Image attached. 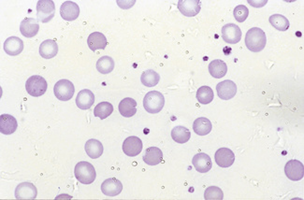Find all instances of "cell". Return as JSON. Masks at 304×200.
Segmentation results:
<instances>
[{
  "instance_id": "18",
  "label": "cell",
  "mask_w": 304,
  "mask_h": 200,
  "mask_svg": "<svg viewBox=\"0 0 304 200\" xmlns=\"http://www.w3.org/2000/svg\"><path fill=\"white\" fill-rule=\"evenodd\" d=\"M18 128L17 120L9 114L0 115V132L4 135L14 133Z\"/></svg>"
},
{
  "instance_id": "1",
  "label": "cell",
  "mask_w": 304,
  "mask_h": 200,
  "mask_svg": "<svg viewBox=\"0 0 304 200\" xmlns=\"http://www.w3.org/2000/svg\"><path fill=\"white\" fill-rule=\"evenodd\" d=\"M266 43V34L261 28L253 27L246 33L245 45L251 52H261L265 48Z\"/></svg>"
},
{
  "instance_id": "27",
  "label": "cell",
  "mask_w": 304,
  "mask_h": 200,
  "mask_svg": "<svg viewBox=\"0 0 304 200\" xmlns=\"http://www.w3.org/2000/svg\"><path fill=\"white\" fill-rule=\"evenodd\" d=\"M213 125L209 119L205 117L198 118L193 124L194 132L200 136H205L212 131Z\"/></svg>"
},
{
  "instance_id": "10",
  "label": "cell",
  "mask_w": 304,
  "mask_h": 200,
  "mask_svg": "<svg viewBox=\"0 0 304 200\" xmlns=\"http://www.w3.org/2000/svg\"><path fill=\"white\" fill-rule=\"evenodd\" d=\"M216 91L217 95L223 100H230L231 98L236 96L237 93V85L235 82L227 80L216 85Z\"/></svg>"
},
{
  "instance_id": "34",
  "label": "cell",
  "mask_w": 304,
  "mask_h": 200,
  "mask_svg": "<svg viewBox=\"0 0 304 200\" xmlns=\"http://www.w3.org/2000/svg\"><path fill=\"white\" fill-rule=\"evenodd\" d=\"M224 199L223 191L216 186H210L205 190L204 200H222Z\"/></svg>"
},
{
  "instance_id": "15",
  "label": "cell",
  "mask_w": 304,
  "mask_h": 200,
  "mask_svg": "<svg viewBox=\"0 0 304 200\" xmlns=\"http://www.w3.org/2000/svg\"><path fill=\"white\" fill-rule=\"evenodd\" d=\"M123 190L122 183L116 178H110L105 180L101 185V191L105 196L115 197L121 194Z\"/></svg>"
},
{
  "instance_id": "17",
  "label": "cell",
  "mask_w": 304,
  "mask_h": 200,
  "mask_svg": "<svg viewBox=\"0 0 304 200\" xmlns=\"http://www.w3.org/2000/svg\"><path fill=\"white\" fill-rule=\"evenodd\" d=\"M4 51L10 55V56H16L20 54L23 50V42L22 39L18 37H7L4 42Z\"/></svg>"
},
{
  "instance_id": "2",
  "label": "cell",
  "mask_w": 304,
  "mask_h": 200,
  "mask_svg": "<svg viewBox=\"0 0 304 200\" xmlns=\"http://www.w3.org/2000/svg\"><path fill=\"white\" fill-rule=\"evenodd\" d=\"M75 177L82 185H91L95 182L97 173L92 164L82 161L76 165L74 171Z\"/></svg>"
},
{
  "instance_id": "8",
  "label": "cell",
  "mask_w": 304,
  "mask_h": 200,
  "mask_svg": "<svg viewBox=\"0 0 304 200\" xmlns=\"http://www.w3.org/2000/svg\"><path fill=\"white\" fill-rule=\"evenodd\" d=\"M224 41L230 44H236L242 39V30L235 23H228L222 28Z\"/></svg>"
},
{
  "instance_id": "32",
  "label": "cell",
  "mask_w": 304,
  "mask_h": 200,
  "mask_svg": "<svg viewBox=\"0 0 304 200\" xmlns=\"http://www.w3.org/2000/svg\"><path fill=\"white\" fill-rule=\"evenodd\" d=\"M214 91L209 86H201L197 92V99L201 104L211 103L214 99Z\"/></svg>"
},
{
  "instance_id": "25",
  "label": "cell",
  "mask_w": 304,
  "mask_h": 200,
  "mask_svg": "<svg viewBox=\"0 0 304 200\" xmlns=\"http://www.w3.org/2000/svg\"><path fill=\"white\" fill-rule=\"evenodd\" d=\"M85 153L92 159H97L103 154V145L102 143L95 139H91L85 143Z\"/></svg>"
},
{
  "instance_id": "3",
  "label": "cell",
  "mask_w": 304,
  "mask_h": 200,
  "mask_svg": "<svg viewBox=\"0 0 304 200\" xmlns=\"http://www.w3.org/2000/svg\"><path fill=\"white\" fill-rule=\"evenodd\" d=\"M165 105L164 96L158 91L148 92L143 99V107L149 113L156 114L162 111Z\"/></svg>"
},
{
  "instance_id": "16",
  "label": "cell",
  "mask_w": 304,
  "mask_h": 200,
  "mask_svg": "<svg viewBox=\"0 0 304 200\" xmlns=\"http://www.w3.org/2000/svg\"><path fill=\"white\" fill-rule=\"evenodd\" d=\"M192 163L196 171L201 173H206L213 168L211 157L204 153H200L194 156Z\"/></svg>"
},
{
  "instance_id": "26",
  "label": "cell",
  "mask_w": 304,
  "mask_h": 200,
  "mask_svg": "<svg viewBox=\"0 0 304 200\" xmlns=\"http://www.w3.org/2000/svg\"><path fill=\"white\" fill-rule=\"evenodd\" d=\"M209 72L215 79L223 78L228 72V66L222 60H214L209 65Z\"/></svg>"
},
{
  "instance_id": "4",
  "label": "cell",
  "mask_w": 304,
  "mask_h": 200,
  "mask_svg": "<svg viewBox=\"0 0 304 200\" xmlns=\"http://www.w3.org/2000/svg\"><path fill=\"white\" fill-rule=\"evenodd\" d=\"M47 82L43 77L34 75L28 78L25 82V89L26 92L32 97H40L44 95L47 91Z\"/></svg>"
},
{
  "instance_id": "5",
  "label": "cell",
  "mask_w": 304,
  "mask_h": 200,
  "mask_svg": "<svg viewBox=\"0 0 304 200\" xmlns=\"http://www.w3.org/2000/svg\"><path fill=\"white\" fill-rule=\"evenodd\" d=\"M74 92V85L68 80H60L53 87L54 96L61 101L70 100L73 97Z\"/></svg>"
},
{
  "instance_id": "7",
  "label": "cell",
  "mask_w": 304,
  "mask_h": 200,
  "mask_svg": "<svg viewBox=\"0 0 304 200\" xmlns=\"http://www.w3.org/2000/svg\"><path fill=\"white\" fill-rule=\"evenodd\" d=\"M285 173L293 182L301 181L304 177V164L298 160H290L285 167Z\"/></svg>"
},
{
  "instance_id": "11",
  "label": "cell",
  "mask_w": 304,
  "mask_h": 200,
  "mask_svg": "<svg viewBox=\"0 0 304 200\" xmlns=\"http://www.w3.org/2000/svg\"><path fill=\"white\" fill-rule=\"evenodd\" d=\"M37 195V188L31 183H22L15 189V199L17 200H35Z\"/></svg>"
},
{
  "instance_id": "12",
  "label": "cell",
  "mask_w": 304,
  "mask_h": 200,
  "mask_svg": "<svg viewBox=\"0 0 304 200\" xmlns=\"http://www.w3.org/2000/svg\"><path fill=\"white\" fill-rule=\"evenodd\" d=\"M215 162L220 168H230L235 161V154L228 148L217 150L215 156Z\"/></svg>"
},
{
  "instance_id": "24",
  "label": "cell",
  "mask_w": 304,
  "mask_h": 200,
  "mask_svg": "<svg viewBox=\"0 0 304 200\" xmlns=\"http://www.w3.org/2000/svg\"><path fill=\"white\" fill-rule=\"evenodd\" d=\"M163 160V153L157 147H150L145 151L143 161L149 166H156Z\"/></svg>"
},
{
  "instance_id": "6",
  "label": "cell",
  "mask_w": 304,
  "mask_h": 200,
  "mask_svg": "<svg viewBox=\"0 0 304 200\" xmlns=\"http://www.w3.org/2000/svg\"><path fill=\"white\" fill-rule=\"evenodd\" d=\"M55 5L52 0H39L37 4V20L41 22H48L54 17Z\"/></svg>"
},
{
  "instance_id": "35",
  "label": "cell",
  "mask_w": 304,
  "mask_h": 200,
  "mask_svg": "<svg viewBox=\"0 0 304 200\" xmlns=\"http://www.w3.org/2000/svg\"><path fill=\"white\" fill-rule=\"evenodd\" d=\"M233 14L235 19L239 22H245V20L248 18L249 15V9L247 7H245V5H239L237 7L234 8Z\"/></svg>"
},
{
  "instance_id": "31",
  "label": "cell",
  "mask_w": 304,
  "mask_h": 200,
  "mask_svg": "<svg viewBox=\"0 0 304 200\" xmlns=\"http://www.w3.org/2000/svg\"><path fill=\"white\" fill-rule=\"evenodd\" d=\"M271 24L279 31H287L290 28V21L288 18L280 14H274L270 17Z\"/></svg>"
},
{
  "instance_id": "23",
  "label": "cell",
  "mask_w": 304,
  "mask_h": 200,
  "mask_svg": "<svg viewBox=\"0 0 304 200\" xmlns=\"http://www.w3.org/2000/svg\"><path fill=\"white\" fill-rule=\"evenodd\" d=\"M58 52V45L52 39L44 40L39 47V54L45 59L53 58Z\"/></svg>"
},
{
  "instance_id": "22",
  "label": "cell",
  "mask_w": 304,
  "mask_h": 200,
  "mask_svg": "<svg viewBox=\"0 0 304 200\" xmlns=\"http://www.w3.org/2000/svg\"><path fill=\"white\" fill-rule=\"evenodd\" d=\"M118 108L121 115L126 118H130L137 112V101L133 98L126 97L120 102Z\"/></svg>"
},
{
  "instance_id": "29",
  "label": "cell",
  "mask_w": 304,
  "mask_h": 200,
  "mask_svg": "<svg viewBox=\"0 0 304 200\" xmlns=\"http://www.w3.org/2000/svg\"><path fill=\"white\" fill-rule=\"evenodd\" d=\"M141 81L143 85L147 87H154L160 81V76L155 70L148 69L141 74Z\"/></svg>"
},
{
  "instance_id": "14",
  "label": "cell",
  "mask_w": 304,
  "mask_h": 200,
  "mask_svg": "<svg viewBox=\"0 0 304 200\" xmlns=\"http://www.w3.org/2000/svg\"><path fill=\"white\" fill-rule=\"evenodd\" d=\"M60 15L65 21H74L80 15V7L73 1H66L60 7Z\"/></svg>"
},
{
  "instance_id": "28",
  "label": "cell",
  "mask_w": 304,
  "mask_h": 200,
  "mask_svg": "<svg viewBox=\"0 0 304 200\" xmlns=\"http://www.w3.org/2000/svg\"><path fill=\"white\" fill-rule=\"evenodd\" d=\"M171 138L175 142L183 144L190 140L191 133L185 126H175L171 131Z\"/></svg>"
},
{
  "instance_id": "19",
  "label": "cell",
  "mask_w": 304,
  "mask_h": 200,
  "mask_svg": "<svg viewBox=\"0 0 304 200\" xmlns=\"http://www.w3.org/2000/svg\"><path fill=\"white\" fill-rule=\"evenodd\" d=\"M39 24L34 18H25L20 24V32L23 37H35L38 33Z\"/></svg>"
},
{
  "instance_id": "13",
  "label": "cell",
  "mask_w": 304,
  "mask_h": 200,
  "mask_svg": "<svg viewBox=\"0 0 304 200\" xmlns=\"http://www.w3.org/2000/svg\"><path fill=\"white\" fill-rule=\"evenodd\" d=\"M179 10L186 17H193L201 11L200 0H180L178 2Z\"/></svg>"
},
{
  "instance_id": "9",
  "label": "cell",
  "mask_w": 304,
  "mask_h": 200,
  "mask_svg": "<svg viewBox=\"0 0 304 200\" xmlns=\"http://www.w3.org/2000/svg\"><path fill=\"white\" fill-rule=\"evenodd\" d=\"M142 141L140 138L131 136L129 138H126L125 141L123 142V152L127 156H137L140 155L142 151Z\"/></svg>"
},
{
  "instance_id": "33",
  "label": "cell",
  "mask_w": 304,
  "mask_h": 200,
  "mask_svg": "<svg viewBox=\"0 0 304 200\" xmlns=\"http://www.w3.org/2000/svg\"><path fill=\"white\" fill-rule=\"evenodd\" d=\"M113 112V106L110 102H101L97 104L94 110V114L98 118H108L111 113Z\"/></svg>"
},
{
  "instance_id": "30",
  "label": "cell",
  "mask_w": 304,
  "mask_h": 200,
  "mask_svg": "<svg viewBox=\"0 0 304 200\" xmlns=\"http://www.w3.org/2000/svg\"><path fill=\"white\" fill-rule=\"evenodd\" d=\"M97 69L102 74H109L114 69V61L110 56H102L97 60Z\"/></svg>"
},
{
  "instance_id": "21",
  "label": "cell",
  "mask_w": 304,
  "mask_h": 200,
  "mask_svg": "<svg viewBox=\"0 0 304 200\" xmlns=\"http://www.w3.org/2000/svg\"><path fill=\"white\" fill-rule=\"evenodd\" d=\"M87 44L92 51L104 50L108 45V40L102 33L94 32L87 38Z\"/></svg>"
},
{
  "instance_id": "20",
  "label": "cell",
  "mask_w": 304,
  "mask_h": 200,
  "mask_svg": "<svg viewBox=\"0 0 304 200\" xmlns=\"http://www.w3.org/2000/svg\"><path fill=\"white\" fill-rule=\"evenodd\" d=\"M95 102V96L92 91L88 89L82 90L78 93L76 97V104L81 110H88Z\"/></svg>"
}]
</instances>
